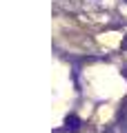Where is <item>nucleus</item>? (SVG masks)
Listing matches in <instances>:
<instances>
[{
	"label": "nucleus",
	"mask_w": 127,
	"mask_h": 133,
	"mask_svg": "<svg viewBox=\"0 0 127 133\" xmlns=\"http://www.w3.org/2000/svg\"><path fill=\"white\" fill-rule=\"evenodd\" d=\"M80 124H83V122H80L78 115H67V118H65V129H67V131H78Z\"/></svg>",
	"instance_id": "nucleus-1"
},
{
	"label": "nucleus",
	"mask_w": 127,
	"mask_h": 133,
	"mask_svg": "<svg viewBox=\"0 0 127 133\" xmlns=\"http://www.w3.org/2000/svg\"><path fill=\"white\" fill-rule=\"evenodd\" d=\"M123 2H127V0H123Z\"/></svg>",
	"instance_id": "nucleus-2"
}]
</instances>
